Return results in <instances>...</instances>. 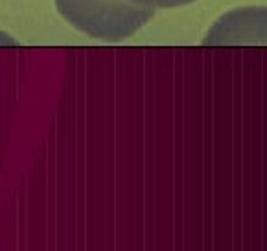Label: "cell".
Segmentation results:
<instances>
[{
	"label": "cell",
	"instance_id": "6da1fadb",
	"mask_svg": "<svg viewBox=\"0 0 267 251\" xmlns=\"http://www.w3.org/2000/svg\"><path fill=\"white\" fill-rule=\"evenodd\" d=\"M55 6L81 34L111 43L131 37L155 13L131 0H55Z\"/></svg>",
	"mask_w": 267,
	"mask_h": 251
},
{
	"label": "cell",
	"instance_id": "3957f363",
	"mask_svg": "<svg viewBox=\"0 0 267 251\" xmlns=\"http://www.w3.org/2000/svg\"><path fill=\"white\" fill-rule=\"evenodd\" d=\"M134 4L144 7H151V9H157V7H179V6H186V4H192L195 0H131Z\"/></svg>",
	"mask_w": 267,
	"mask_h": 251
},
{
	"label": "cell",
	"instance_id": "7a4b0ae2",
	"mask_svg": "<svg viewBox=\"0 0 267 251\" xmlns=\"http://www.w3.org/2000/svg\"><path fill=\"white\" fill-rule=\"evenodd\" d=\"M210 45H267V7H243L225 15L207 35Z\"/></svg>",
	"mask_w": 267,
	"mask_h": 251
}]
</instances>
